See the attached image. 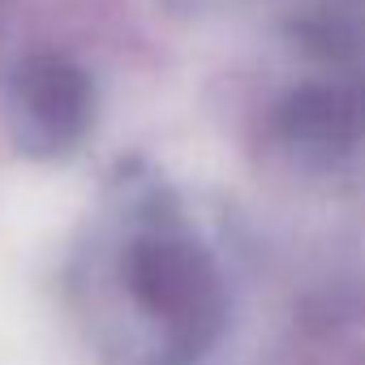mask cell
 <instances>
[{"instance_id":"obj_1","label":"cell","mask_w":365,"mask_h":365,"mask_svg":"<svg viewBox=\"0 0 365 365\" xmlns=\"http://www.w3.org/2000/svg\"><path fill=\"white\" fill-rule=\"evenodd\" d=\"M120 275L138 309L180 352H202L224 331V275L211 250L172 211H146L120 250Z\"/></svg>"},{"instance_id":"obj_2","label":"cell","mask_w":365,"mask_h":365,"mask_svg":"<svg viewBox=\"0 0 365 365\" xmlns=\"http://www.w3.org/2000/svg\"><path fill=\"white\" fill-rule=\"evenodd\" d=\"M292 56L267 129L301 163H339L365 146V56Z\"/></svg>"},{"instance_id":"obj_3","label":"cell","mask_w":365,"mask_h":365,"mask_svg":"<svg viewBox=\"0 0 365 365\" xmlns=\"http://www.w3.org/2000/svg\"><path fill=\"white\" fill-rule=\"evenodd\" d=\"M14 142L26 155L56 159L82 146L95 120V82L65 52H31L14 65L5 86Z\"/></svg>"}]
</instances>
